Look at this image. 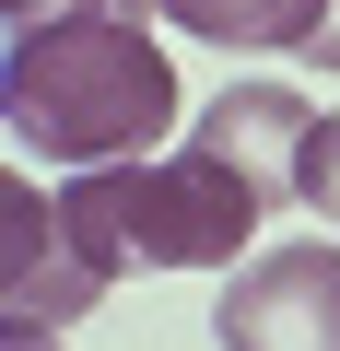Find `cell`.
I'll use <instances>...</instances> for the list:
<instances>
[{
    "instance_id": "4",
    "label": "cell",
    "mask_w": 340,
    "mask_h": 351,
    "mask_svg": "<svg viewBox=\"0 0 340 351\" xmlns=\"http://www.w3.org/2000/svg\"><path fill=\"white\" fill-rule=\"evenodd\" d=\"M223 351H340V246H270L212 293Z\"/></svg>"
},
{
    "instance_id": "1",
    "label": "cell",
    "mask_w": 340,
    "mask_h": 351,
    "mask_svg": "<svg viewBox=\"0 0 340 351\" xmlns=\"http://www.w3.org/2000/svg\"><path fill=\"white\" fill-rule=\"evenodd\" d=\"M152 0H82V12L12 24V59H0V117H12L24 152L47 164H129L177 129V59L152 47Z\"/></svg>"
},
{
    "instance_id": "2",
    "label": "cell",
    "mask_w": 340,
    "mask_h": 351,
    "mask_svg": "<svg viewBox=\"0 0 340 351\" xmlns=\"http://www.w3.org/2000/svg\"><path fill=\"white\" fill-rule=\"evenodd\" d=\"M71 211L106 246V269H235L247 234L282 211L235 152H212L200 129L177 152H129V164H82Z\"/></svg>"
},
{
    "instance_id": "7",
    "label": "cell",
    "mask_w": 340,
    "mask_h": 351,
    "mask_svg": "<svg viewBox=\"0 0 340 351\" xmlns=\"http://www.w3.org/2000/svg\"><path fill=\"white\" fill-rule=\"evenodd\" d=\"M305 59H317V71H340V0H317V36H305Z\"/></svg>"
},
{
    "instance_id": "3",
    "label": "cell",
    "mask_w": 340,
    "mask_h": 351,
    "mask_svg": "<svg viewBox=\"0 0 340 351\" xmlns=\"http://www.w3.org/2000/svg\"><path fill=\"white\" fill-rule=\"evenodd\" d=\"M106 246L82 234L71 188H36V176H12L0 188V316L12 328H82L106 304Z\"/></svg>"
},
{
    "instance_id": "8",
    "label": "cell",
    "mask_w": 340,
    "mask_h": 351,
    "mask_svg": "<svg viewBox=\"0 0 340 351\" xmlns=\"http://www.w3.org/2000/svg\"><path fill=\"white\" fill-rule=\"evenodd\" d=\"M47 12H82V0H12V24H47Z\"/></svg>"
},
{
    "instance_id": "6",
    "label": "cell",
    "mask_w": 340,
    "mask_h": 351,
    "mask_svg": "<svg viewBox=\"0 0 340 351\" xmlns=\"http://www.w3.org/2000/svg\"><path fill=\"white\" fill-rule=\"evenodd\" d=\"M293 199H305L317 223H340V117L305 129V152H293Z\"/></svg>"
},
{
    "instance_id": "5",
    "label": "cell",
    "mask_w": 340,
    "mask_h": 351,
    "mask_svg": "<svg viewBox=\"0 0 340 351\" xmlns=\"http://www.w3.org/2000/svg\"><path fill=\"white\" fill-rule=\"evenodd\" d=\"M177 36H212V47H293L317 36V0H152Z\"/></svg>"
},
{
    "instance_id": "9",
    "label": "cell",
    "mask_w": 340,
    "mask_h": 351,
    "mask_svg": "<svg viewBox=\"0 0 340 351\" xmlns=\"http://www.w3.org/2000/svg\"><path fill=\"white\" fill-rule=\"evenodd\" d=\"M12 351H59V328H12Z\"/></svg>"
}]
</instances>
